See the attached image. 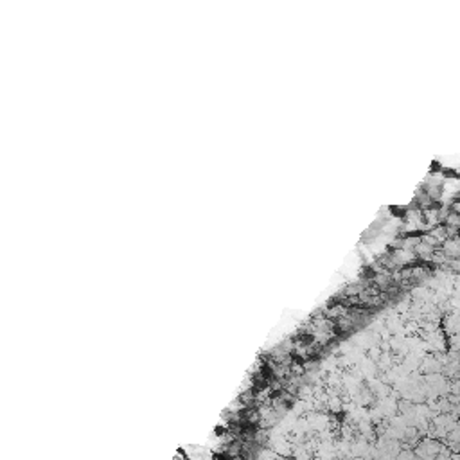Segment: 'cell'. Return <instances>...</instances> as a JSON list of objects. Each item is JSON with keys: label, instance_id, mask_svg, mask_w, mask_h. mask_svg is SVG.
I'll return each mask as SVG.
<instances>
[{"label": "cell", "instance_id": "obj_1", "mask_svg": "<svg viewBox=\"0 0 460 460\" xmlns=\"http://www.w3.org/2000/svg\"><path fill=\"white\" fill-rule=\"evenodd\" d=\"M214 432H216L218 437H221V435H225V428H223V426H216V430H214Z\"/></svg>", "mask_w": 460, "mask_h": 460}]
</instances>
